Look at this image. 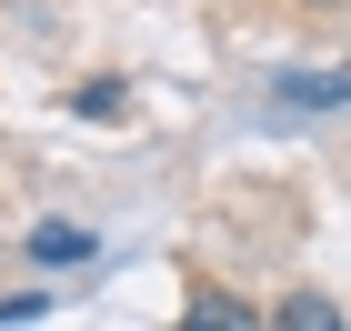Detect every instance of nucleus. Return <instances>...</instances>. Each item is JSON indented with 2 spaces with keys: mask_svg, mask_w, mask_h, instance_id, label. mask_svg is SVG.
<instances>
[{
  "mask_svg": "<svg viewBox=\"0 0 351 331\" xmlns=\"http://www.w3.org/2000/svg\"><path fill=\"white\" fill-rule=\"evenodd\" d=\"M271 101L281 110H351V60L341 71H271Z\"/></svg>",
  "mask_w": 351,
  "mask_h": 331,
  "instance_id": "1",
  "label": "nucleus"
},
{
  "mask_svg": "<svg viewBox=\"0 0 351 331\" xmlns=\"http://www.w3.org/2000/svg\"><path fill=\"white\" fill-rule=\"evenodd\" d=\"M181 331H271L251 302H231V291H191V311H181Z\"/></svg>",
  "mask_w": 351,
  "mask_h": 331,
  "instance_id": "2",
  "label": "nucleus"
},
{
  "mask_svg": "<svg viewBox=\"0 0 351 331\" xmlns=\"http://www.w3.org/2000/svg\"><path fill=\"white\" fill-rule=\"evenodd\" d=\"M271 331H351V321H341L331 291H281V321H271Z\"/></svg>",
  "mask_w": 351,
  "mask_h": 331,
  "instance_id": "3",
  "label": "nucleus"
},
{
  "mask_svg": "<svg viewBox=\"0 0 351 331\" xmlns=\"http://www.w3.org/2000/svg\"><path fill=\"white\" fill-rule=\"evenodd\" d=\"M30 261H90V231L81 221H30Z\"/></svg>",
  "mask_w": 351,
  "mask_h": 331,
  "instance_id": "4",
  "label": "nucleus"
},
{
  "mask_svg": "<svg viewBox=\"0 0 351 331\" xmlns=\"http://www.w3.org/2000/svg\"><path fill=\"white\" fill-rule=\"evenodd\" d=\"M71 110H81V121H121V110H131V81H81Z\"/></svg>",
  "mask_w": 351,
  "mask_h": 331,
  "instance_id": "5",
  "label": "nucleus"
},
{
  "mask_svg": "<svg viewBox=\"0 0 351 331\" xmlns=\"http://www.w3.org/2000/svg\"><path fill=\"white\" fill-rule=\"evenodd\" d=\"M40 311H51V291H10V302H0V331H21V321H40Z\"/></svg>",
  "mask_w": 351,
  "mask_h": 331,
  "instance_id": "6",
  "label": "nucleus"
}]
</instances>
